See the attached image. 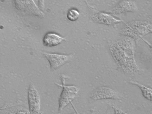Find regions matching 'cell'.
<instances>
[{"mask_svg": "<svg viewBox=\"0 0 152 114\" xmlns=\"http://www.w3.org/2000/svg\"><path fill=\"white\" fill-rule=\"evenodd\" d=\"M91 18L96 23L104 25L113 26L124 23L123 20L117 18L107 12H97L92 15Z\"/></svg>", "mask_w": 152, "mask_h": 114, "instance_id": "7", "label": "cell"}, {"mask_svg": "<svg viewBox=\"0 0 152 114\" xmlns=\"http://www.w3.org/2000/svg\"><path fill=\"white\" fill-rule=\"evenodd\" d=\"M80 17L79 12L76 9L70 10L67 13V18L71 22L77 21Z\"/></svg>", "mask_w": 152, "mask_h": 114, "instance_id": "12", "label": "cell"}, {"mask_svg": "<svg viewBox=\"0 0 152 114\" xmlns=\"http://www.w3.org/2000/svg\"><path fill=\"white\" fill-rule=\"evenodd\" d=\"M111 107L114 110L115 113L116 114H126V113L123 112L121 110L119 109L118 107H117L113 104H110Z\"/></svg>", "mask_w": 152, "mask_h": 114, "instance_id": "13", "label": "cell"}, {"mask_svg": "<svg viewBox=\"0 0 152 114\" xmlns=\"http://www.w3.org/2000/svg\"><path fill=\"white\" fill-rule=\"evenodd\" d=\"M28 102L30 113L39 114L40 112V96L32 84L30 85L28 90Z\"/></svg>", "mask_w": 152, "mask_h": 114, "instance_id": "8", "label": "cell"}, {"mask_svg": "<svg viewBox=\"0 0 152 114\" xmlns=\"http://www.w3.org/2000/svg\"><path fill=\"white\" fill-rule=\"evenodd\" d=\"M132 85L136 86L140 89L142 96L146 99L152 102V89L136 81H130Z\"/></svg>", "mask_w": 152, "mask_h": 114, "instance_id": "11", "label": "cell"}, {"mask_svg": "<svg viewBox=\"0 0 152 114\" xmlns=\"http://www.w3.org/2000/svg\"><path fill=\"white\" fill-rule=\"evenodd\" d=\"M43 55L49 62L51 70H56L66 63L70 59V56L61 54L43 53Z\"/></svg>", "mask_w": 152, "mask_h": 114, "instance_id": "9", "label": "cell"}, {"mask_svg": "<svg viewBox=\"0 0 152 114\" xmlns=\"http://www.w3.org/2000/svg\"><path fill=\"white\" fill-rule=\"evenodd\" d=\"M138 10V5L133 0H123L107 12L113 15H118L128 12H134Z\"/></svg>", "mask_w": 152, "mask_h": 114, "instance_id": "6", "label": "cell"}, {"mask_svg": "<svg viewBox=\"0 0 152 114\" xmlns=\"http://www.w3.org/2000/svg\"><path fill=\"white\" fill-rule=\"evenodd\" d=\"M91 98L94 100L120 99L119 93L112 88L101 86L96 88L91 94Z\"/></svg>", "mask_w": 152, "mask_h": 114, "instance_id": "5", "label": "cell"}, {"mask_svg": "<svg viewBox=\"0 0 152 114\" xmlns=\"http://www.w3.org/2000/svg\"><path fill=\"white\" fill-rule=\"evenodd\" d=\"M39 6L40 5L41 9H43V7H44V5H43V0H39Z\"/></svg>", "mask_w": 152, "mask_h": 114, "instance_id": "14", "label": "cell"}, {"mask_svg": "<svg viewBox=\"0 0 152 114\" xmlns=\"http://www.w3.org/2000/svg\"><path fill=\"white\" fill-rule=\"evenodd\" d=\"M65 40V38L58 34L54 32H48L43 37V45L45 47H54L59 45Z\"/></svg>", "mask_w": 152, "mask_h": 114, "instance_id": "10", "label": "cell"}, {"mask_svg": "<svg viewBox=\"0 0 152 114\" xmlns=\"http://www.w3.org/2000/svg\"><path fill=\"white\" fill-rule=\"evenodd\" d=\"M135 40L128 37L113 42L109 46L113 58L123 72L134 74L139 68L135 60L134 47Z\"/></svg>", "mask_w": 152, "mask_h": 114, "instance_id": "1", "label": "cell"}, {"mask_svg": "<svg viewBox=\"0 0 152 114\" xmlns=\"http://www.w3.org/2000/svg\"><path fill=\"white\" fill-rule=\"evenodd\" d=\"M16 10L24 16H37L42 18L44 15L35 4L34 0H13Z\"/></svg>", "mask_w": 152, "mask_h": 114, "instance_id": "3", "label": "cell"}, {"mask_svg": "<svg viewBox=\"0 0 152 114\" xmlns=\"http://www.w3.org/2000/svg\"><path fill=\"white\" fill-rule=\"evenodd\" d=\"M61 78L62 85L57 84L63 88L61 93L59 99V112H61L64 108L67 106L75 98L79 92V89L77 87L71 86H66L65 85V80L67 77L64 75H62Z\"/></svg>", "mask_w": 152, "mask_h": 114, "instance_id": "4", "label": "cell"}, {"mask_svg": "<svg viewBox=\"0 0 152 114\" xmlns=\"http://www.w3.org/2000/svg\"><path fill=\"white\" fill-rule=\"evenodd\" d=\"M122 35L137 40L152 34V24L146 21L135 20L126 24L122 28Z\"/></svg>", "mask_w": 152, "mask_h": 114, "instance_id": "2", "label": "cell"}]
</instances>
